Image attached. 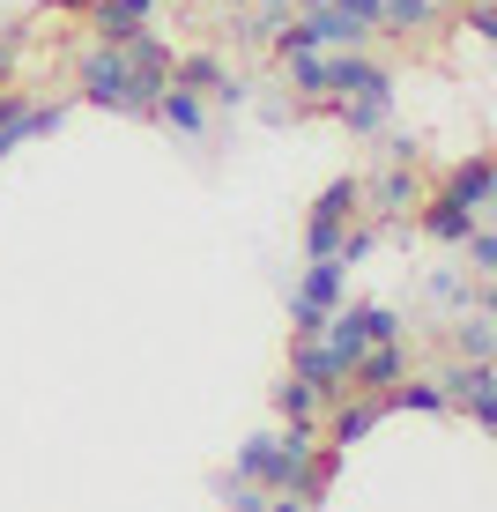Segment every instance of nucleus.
I'll return each instance as SVG.
<instances>
[{
    "mask_svg": "<svg viewBox=\"0 0 497 512\" xmlns=\"http://www.w3.org/2000/svg\"><path fill=\"white\" fill-rule=\"evenodd\" d=\"M342 282H349L342 260H312V268L290 282V327H297V342H312V334L342 312Z\"/></svg>",
    "mask_w": 497,
    "mask_h": 512,
    "instance_id": "nucleus-1",
    "label": "nucleus"
},
{
    "mask_svg": "<svg viewBox=\"0 0 497 512\" xmlns=\"http://www.w3.org/2000/svg\"><path fill=\"white\" fill-rule=\"evenodd\" d=\"M438 394H446V409H460L475 423V431H497V372L490 364H446V372H438Z\"/></svg>",
    "mask_w": 497,
    "mask_h": 512,
    "instance_id": "nucleus-2",
    "label": "nucleus"
},
{
    "mask_svg": "<svg viewBox=\"0 0 497 512\" xmlns=\"http://www.w3.org/2000/svg\"><path fill=\"white\" fill-rule=\"evenodd\" d=\"M357 90H394V75H386V67L371 60L364 45L327 52V104H334V97H357Z\"/></svg>",
    "mask_w": 497,
    "mask_h": 512,
    "instance_id": "nucleus-3",
    "label": "nucleus"
},
{
    "mask_svg": "<svg viewBox=\"0 0 497 512\" xmlns=\"http://www.w3.org/2000/svg\"><path fill=\"white\" fill-rule=\"evenodd\" d=\"M290 372L305 379L319 401H342V394H349V364L334 357V349L319 342V334H312V342H297V349H290Z\"/></svg>",
    "mask_w": 497,
    "mask_h": 512,
    "instance_id": "nucleus-4",
    "label": "nucleus"
},
{
    "mask_svg": "<svg viewBox=\"0 0 497 512\" xmlns=\"http://www.w3.org/2000/svg\"><path fill=\"white\" fill-rule=\"evenodd\" d=\"M379 423H386V401L379 394H357V401H327V431H319V438H327V446H357V438H371V431H379Z\"/></svg>",
    "mask_w": 497,
    "mask_h": 512,
    "instance_id": "nucleus-5",
    "label": "nucleus"
},
{
    "mask_svg": "<svg viewBox=\"0 0 497 512\" xmlns=\"http://www.w3.org/2000/svg\"><path fill=\"white\" fill-rule=\"evenodd\" d=\"M408 379V342L394 334V342H371L357 364H349V394H386V386Z\"/></svg>",
    "mask_w": 497,
    "mask_h": 512,
    "instance_id": "nucleus-6",
    "label": "nucleus"
},
{
    "mask_svg": "<svg viewBox=\"0 0 497 512\" xmlns=\"http://www.w3.org/2000/svg\"><path fill=\"white\" fill-rule=\"evenodd\" d=\"M156 8H164V0H90V30H97V45H127L134 30H149L156 23Z\"/></svg>",
    "mask_w": 497,
    "mask_h": 512,
    "instance_id": "nucleus-7",
    "label": "nucleus"
},
{
    "mask_svg": "<svg viewBox=\"0 0 497 512\" xmlns=\"http://www.w3.org/2000/svg\"><path fill=\"white\" fill-rule=\"evenodd\" d=\"M490 193H497V156H490V149H475L468 164L453 171L446 201H460V208H468V216H483V208H490Z\"/></svg>",
    "mask_w": 497,
    "mask_h": 512,
    "instance_id": "nucleus-8",
    "label": "nucleus"
},
{
    "mask_svg": "<svg viewBox=\"0 0 497 512\" xmlns=\"http://www.w3.org/2000/svg\"><path fill=\"white\" fill-rule=\"evenodd\" d=\"M364 201L379 208V216H408V208H423V186H416V164H394L379 171V179L364 186Z\"/></svg>",
    "mask_w": 497,
    "mask_h": 512,
    "instance_id": "nucleus-9",
    "label": "nucleus"
},
{
    "mask_svg": "<svg viewBox=\"0 0 497 512\" xmlns=\"http://www.w3.org/2000/svg\"><path fill=\"white\" fill-rule=\"evenodd\" d=\"M149 119H164L171 134L201 141V134H208V97H193V90H164V97L149 104Z\"/></svg>",
    "mask_w": 497,
    "mask_h": 512,
    "instance_id": "nucleus-10",
    "label": "nucleus"
},
{
    "mask_svg": "<svg viewBox=\"0 0 497 512\" xmlns=\"http://www.w3.org/2000/svg\"><path fill=\"white\" fill-rule=\"evenodd\" d=\"M386 112H394V90H357V97H334V119L349 134H386Z\"/></svg>",
    "mask_w": 497,
    "mask_h": 512,
    "instance_id": "nucleus-11",
    "label": "nucleus"
},
{
    "mask_svg": "<svg viewBox=\"0 0 497 512\" xmlns=\"http://www.w3.org/2000/svg\"><path fill=\"white\" fill-rule=\"evenodd\" d=\"M230 82V67L216 52H193V60H171V90H193V97H216Z\"/></svg>",
    "mask_w": 497,
    "mask_h": 512,
    "instance_id": "nucleus-12",
    "label": "nucleus"
},
{
    "mask_svg": "<svg viewBox=\"0 0 497 512\" xmlns=\"http://www.w3.org/2000/svg\"><path fill=\"white\" fill-rule=\"evenodd\" d=\"M423 231H431L438 245H460V238L475 231V216H468L460 201H446V193H438V201H423Z\"/></svg>",
    "mask_w": 497,
    "mask_h": 512,
    "instance_id": "nucleus-13",
    "label": "nucleus"
},
{
    "mask_svg": "<svg viewBox=\"0 0 497 512\" xmlns=\"http://www.w3.org/2000/svg\"><path fill=\"white\" fill-rule=\"evenodd\" d=\"M290 90L305 97V104H327V52H290Z\"/></svg>",
    "mask_w": 497,
    "mask_h": 512,
    "instance_id": "nucleus-14",
    "label": "nucleus"
},
{
    "mask_svg": "<svg viewBox=\"0 0 497 512\" xmlns=\"http://www.w3.org/2000/svg\"><path fill=\"white\" fill-rule=\"evenodd\" d=\"M453 349L468 364H490V305H475V312H460V320H453Z\"/></svg>",
    "mask_w": 497,
    "mask_h": 512,
    "instance_id": "nucleus-15",
    "label": "nucleus"
},
{
    "mask_svg": "<svg viewBox=\"0 0 497 512\" xmlns=\"http://www.w3.org/2000/svg\"><path fill=\"white\" fill-rule=\"evenodd\" d=\"M275 409H282V423H319V409H327V401H319L312 386L290 372V379H275Z\"/></svg>",
    "mask_w": 497,
    "mask_h": 512,
    "instance_id": "nucleus-16",
    "label": "nucleus"
},
{
    "mask_svg": "<svg viewBox=\"0 0 497 512\" xmlns=\"http://www.w3.org/2000/svg\"><path fill=\"white\" fill-rule=\"evenodd\" d=\"M438 23V0H379V30H431Z\"/></svg>",
    "mask_w": 497,
    "mask_h": 512,
    "instance_id": "nucleus-17",
    "label": "nucleus"
},
{
    "mask_svg": "<svg viewBox=\"0 0 497 512\" xmlns=\"http://www.w3.org/2000/svg\"><path fill=\"white\" fill-rule=\"evenodd\" d=\"M357 208H364V179H334V186L312 201V216H327V223H357Z\"/></svg>",
    "mask_w": 497,
    "mask_h": 512,
    "instance_id": "nucleus-18",
    "label": "nucleus"
},
{
    "mask_svg": "<svg viewBox=\"0 0 497 512\" xmlns=\"http://www.w3.org/2000/svg\"><path fill=\"white\" fill-rule=\"evenodd\" d=\"M23 112H30V97H23V90H0V156L23 149Z\"/></svg>",
    "mask_w": 497,
    "mask_h": 512,
    "instance_id": "nucleus-19",
    "label": "nucleus"
},
{
    "mask_svg": "<svg viewBox=\"0 0 497 512\" xmlns=\"http://www.w3.org/2000/svg\"><path fill=\"white\" fill-rule=\"evenodd\" d=\"M342 231H349V223L305 216V260H334V253H342Z\"/></svg>",
    "mask_w": 497,
    "mask_h": 512,
    "instance_id": "nucleus-20",
    "label": "nucleus"
},
{
    "mask_svg": "<svg viewBox=\"0 0 497 512\" xmlns=\"http://www.w3.org/2000/svg\"><path fill=\"white\" fill-rule=\"evenodd\" d=\"M460 245H468V268H475V275H483V282H490V268H497V238H490V223H483V216H475V231H468V238H460Z\"/></svg>",
    "mask_w": 497,
    "mask_h": 512,
    "instance_id": "nucleus-21",
    "label": "nucleus"
},
{
    "mask_svg": "<svg viewBox=\"0 0 497 512\" xmlns=\"http://www.w3.org/2000/svg\"><path fill=\"white\" fill-rule=\"evenodd\" d=\"M342 23H357V30H379V0H327Z\"/></svg>",
    "mask_w": 497,
    "mask_h": 512,
    "instance_id": "nucleus-22",
    "label": "nucleus"
},
{
    "mask_svg": "<svg viewBox=\"0 0 497 512\" xmlns=\"http://www.w3.org/2000/svg\"><path fill=\"white\" fill-rule=\"evenodd\" d=\"M260 512H327V505H305V498H282V490H268V505Z\"/></svg>",
    "mask_w": 497,
    "mask_h": 512,
    "instance_id": "nucleus-23",
    "label": "nucleus"
},
{
    "mask_svg": "<svg viewBox=\"0 0 497 512\" xmlns=\"http://www.w3.org/2000/svg\"><path fill=\"white\" fill-rule=\"evenodd\" d=\"M8 67H15V52H8V45H0V90H8Z\"/></svg>",
    "mask_w": 497,
    "mask_h": 512,
    "instance_id": "nucleus-24",
    "label": "nucleus"
},
{
    "mask_svg": "<svg viewBox=\"0 0 497 512\" xmlns=\"http://www.w3.org/2000/svg\"><path fill=\"white\" fill-rule=\"evenodd\" d=\"M52 8H90V0H52Z\"/></svg>",
    "mask_w": 497,
    "mask_h": 512,
    "instance_id": "nucleus-25",
    "label": "nucleus"
}]
</instances>
